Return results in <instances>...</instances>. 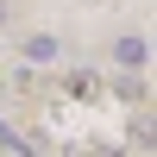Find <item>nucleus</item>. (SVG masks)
<instances>
[{
  "mask_svg": "<svg viewBox=\"0 0 157 157\" xmlns=\"http://www.w3.org/2000/svg\"><path fill=\"white\" fill-rule=\"evenodd\" d=\"M113 57H120V69H145V63H151V44L138 32H126L120 44H113Z\"/></svg>",
  "mask_w": 157,
  "mask_h": 157,
  "instance_id": "obj_1",
  "label": "nucleus"
},
{
  "mask_svg": "<svg viewBox=\"0 0 157 157\" xmlns=\"http://www.w3.org/2000/svg\"><path fill=\"white\" fill-rule=\"evenodd\" d=\"M25 63H57V38H25Z\"/></svg>",
  "mask_w": 157,
  "mask_h": 157,
  "instance_id": "obj_2",
  "label": "nucleus"
},
{
  "mask_svg": "<svg viewBox=\"0 0 157 157\" xmlns=\"http://www.w3.org/2000/svg\"><path fill=\"white\" fill-rule=\"evenodd\" d=\"M0 19H6V6H0Z\"/></svg>",
  "mask_w": 157,
  "mask_h": 157,
  "instance_id": "obj_3",
  "label": "nucleus"
}]
</instances>
